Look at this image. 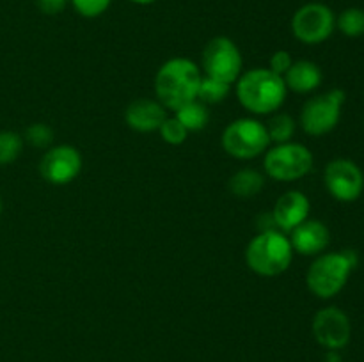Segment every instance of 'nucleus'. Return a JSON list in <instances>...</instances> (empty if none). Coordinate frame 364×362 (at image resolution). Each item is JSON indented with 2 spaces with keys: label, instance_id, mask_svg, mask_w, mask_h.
<instances>
[{
  "label": "nucleus",
  "instance_id": "5701e85b",
  "mask_svg": "<svg viewBox=\"0 0 364 362\" xmlns=\"http://www.w3.org/2000/svg\"><path fill=\"white\" fill-rule=\"evenodd\" d=\"M159 131L160 135H162L164 141H166L167 144L173 146L183 144L185 138H187L188 135V131L185 130V126L176 119V117H167L162 123V126L159 128Z\"/></svg>",
  "mask_w": 364,
  "mask_h": 362
},
{
  "label": "nucleus",
  "instance_id": "dca6fc26",
  "mask_svg": "<svg viewBox=\"0 0 364 362\" xmlns=\"http://www.w3.org/2000/svg\"><path fill=\"white\" fill-rule=\"evenodd\" d=\"M284 75L287 89L295 92H311L322 84V70L311 60H297Z\"/></svg>",
  "mask_w": 364,
  "mask_h": 362
},
{
  "label": "nucleus",
  "instance_id": "f3484780",
  "mask_svg": "<svg viewBox=\"0 0 364 362\" xmlns=\"http://www.w3.org/2000/svg\"><path fill=\"white\" fill-rule=\"evenodd\" d=\"M263 176L258 170L242 169L237 174H233L230 180L231 194L237 197H255L263 188Z\"/></svg>",
  "mask_w": 364,
  "mask_h": 362
},
{
  "label": "nucleus",
  "instance_id": "9b49d317",
  "mask_svg": "<svg viewBox=\"0 0 364 362\" xmlns=\"http://www.w3.org/2000/svg\"><path fill=\"white\" fill-rule=\"evenodd\" d=\"M313 334L322 346L329 350H341L350 341V319L341 309L326 307L313 318Z\"/></svg>",
  "mask_w": 364,
  "mask_h": 362
},
{
  "label": "nucleus",
  "instance_id": "f8f14e48",
  "mask_svg": "<svg viewBox=\"0 0 364 362\" xmlns=\"http://www.w3.org/2000/svg\"><path fill=\"white\" fill-rule=\"evenodd\" d=\"M82 170V156L73 146L52 148L39 163V172L48 183L66 185L73 181Z\"/></svg>",
  "mask_w": 364,
  "mask_h": 362
},
{
  "label": "nucleus",
  "instance_id": "9d476101",
  "mask_svg": "<svg viewBox=\"0 0 364 362\" xmlns=\"http://www.w3.org/2000/svg\"><path fill=\"white\" fill-rule=\"evenodd\" d=\"M323 181L334 199L352 202L361 197L364 190V174L361 167L347 158H336L327 163Z\"/></svg>",
  "mask_w": 364,
  "mask_h": 362
},
{
  "label": "nucleus",
  "instance_id": "4468645a",
  "mask_svg": "<svg viewBox=\"0 0 364 362\" xmlns=\"http://www.w3.org/2000/svg\"><path fill=\"white\" fill-rule=\"evenodd\" d=\"M331 241L327 226L320 220L306 219L290 233V243L294 251L302 256H315L326 251Z\"/></svg>",
  "mask_w": 364,
  "mask_h": 362
},
{
  "label": "nucleus",
  "instance_id": "ddd939ff",
  "mask_svg": "<svg viewBox=\"0 0 364 362\" xmlns=\"http://www.w3.org/2000/svg\"><path fill=\"white\" fill-rule=\"evenodd\" d=\"M309 199L302 192L290 190L277 199L272 209V219L277 229L283 233H291L299 224L304 222L309 216Z\"/></svg>",
  "mask_w": 364,
  "mask_h": 362
},
{
  "label": "nucleus",
  "instance_id": "1a4fd4ad",
  "mask_svg": "<svg viewBox=\"0 0 364 362\" xmlns=\"http://www.w3.org/2000/svg\"><path fill=\"white\" fill-rule=\"evenodd\" d=\"M203 67L206 77L231 85L242 71L240 50L230 38H213L203 50Z\"/></svg>",
  "mask_w": 364,
  "mask_h": 362
},
{
  "label": "nucleus",
  "instance_id": "6e6552de",
  "mask_svg": "<svg viewBox=\"0 0 364 362\" xmlns=\"http://www.w3.org/2000/svg\"><path fill=\"white\" fill-rule=\"evenodd\" d=\"M334 28H336V16L326 4H306L291 18L294 35L304 45L323 43L331 38Z\"/></svg>",
  "mask_w": 364,
  "mask_h": 362
},
{
  "label": "nucleus",
  "instance_id": "bb28decb",
  "mask_svg": "<svg viewBox=\"0 0 364 362\" xmlns=\"http://www.w3.org/2000/svg\"><path fill=\"white\" fill-rule=\"evenodd\" d=\"M38 7L46 14H57L66 7L68 0H36Z\"/></svg>",
  "mask_w": 364,
  "mask_h": 362
},
{
  "label": "nucleus",
  "instance_id": "4be33fe9",
  "mask_svg": "<svg viewBox=\"0 0 364 362\" xmlns=\"http://www.w3.org/2000/svg\"><path fill=\"white\" fill-rule=\"evenodd\" d=\"M228 92H230V84L205 77L201 78V84H199L198 98L201 99V103H219L226 98Z\"/></svg>",
  "mask_w": 364,
  "mask_h": 362
},
{
  "label": "nucleus",
  "instance_id": "7ed1b4c3",
  "mask_svg": "<svg viewBox=\"0 0 364 362\" xmlns=\"http://www.w3.org/2000/svg\"><path fill=\"white\" fill-rule=\"evenodd\" d=\"M291 258H294V247L290 243V238H287L277 229L262 231L258 236L249 241L245 248L247 266L263 277L283 273L290 266Z\"/></svg>",
  "mask_w": 364,
  "mask_h": 362
},
{
  "label": "nucleus",
  "instance_id": "b1692460",
  "mask_svg": "<svg viewBox=\"0 0 364 362\" xmlns=\"http://www.w3.org/2000/svg\"><path fill=\"white\" fill-rule=\"evenodd\" d=\"M53 138V131L48 124H43V123H36L31 124L25 131V141L28 144H32L34 148H45L52 142Z\"/></svg>",
  "mask_w": 364,
  "mask_h": 362
},
{
  "label": "nucleus",
  "instance_id": "c85d7f7f",
  "mask_svg": "<svg viewBox=\"0 0 364 362\" xmlns=\"http://www.w3.org/2000/svg\"><path fill=\"white\" fill-rule=\"evenodd\" d=\"M0 213H2V199H0Z\"/></svg>",
  "mask_w": 364,
  "mask_h": 362
},
{
  "label": "nucleus",
  "instance_id": "6ab92c4d",
  "mask_svg": "<svg viewBox=\"0 0 364 362\" xmlns=\"http://www.w3.org/2000/svg\"><path fill=\"white\" fill-rule=\"evenodd\" d=\"M336 27L348 38L364 35V9L348 7L336 18Z\"/></svg>",
  "mask_w": 364,
  "mask_h": 362
},
{
  "label": "nucleus",
  "instance_id": "423d86ee",
  "mask_svg": "<svg viewBox=\"0 0 364 362\" xmlns=\"http://www.w3.org/2000/svg\"><path fill=\"white\" fill-rule=\"evenodd\" d=\"M343 103L345 92L341 89H333V91L308 99L301 112L302 130L315 137L333 131L340 123Z\"/></svg>",
  "mask_w": 364,
  "mask_h": 362
},
{
  "label": "nucleus",
  "instance_id": "393cba45",
  "mask_svg": "<svg viewBox=\"0 0 364 362\" xmlns=\"http://www.w3.org/2000/svg\"><path fill=\"white\" fill-rule=\"evenodd\" d=\"M112 0H71L78 14L85 18H96L109 9Z\"/></svg>",
  "mask_w": 364,
  "mask_h": 362
},
{
  "label": "nucleus",
  "instance_id": "cd10ccee",
  "mask_svg": "<svg viewBox=\"0 0 364 362\" xmlns=\"http://www.w3.org/2000/svg\"><path fill=\"white\" fill-rule=\"evenodd\" d=\"M130 2L141 4V6H146V4H153V2H156V0H130Z\"/></svg>",
  "mask_w": 364,
  "mask_h": 362
},
{
  "label": "nucleus",
  "instance_id": "aec40b11",
  "mask_svg": "<svg viewBox=\"0 0 364 362\" xmlns=\"http://www.w3.org/2000/svg\"><path fill=\"white\" fill-rule=\"evenodd\" d=\"M265 128L269 131L270 141L277 142V144H284V142H290V138L294 137L295 121L288 114H277L269 121Z\"/></svg>",
  "mask_w": 364,
  "mask_h": 362
},
{
  "label": "nucleus",
  "instance_id": "2eb2a0df",
  "mask_svg": "<svg viewBox=\"0 0 364 362\" xmlns=\"http://www.w3.org/2000/svg\"><path fill=\"white\" fill-rule=\"evenodd\" d=\"M124 119L132 130L149 133V131L159 130L164 121L167 119L166 106L153 99H135L124 110Z\"/></svg>",
  "mask_w": 364,
  "mask_h": 362
},
{
  "label": "nucleus",
  "instance_id": "0eeeda50",
  "mask_svg": "<svg viewBox=\"0 0 364 362\" xmlns=\"http://www.w3.org/2000/svg\"><path fill=\"white\" fill-rule=\"evenodd\" d=\"M263 163L272 180L295 181L304 177L313 169V153L302 144L284 142L270 149Z\"/></svg>",
  "mask_w": 364,
  "mask_h": 362
},
{
  "label": "nucleus",
  "instance_id": "412c9836",
  "mask_svg": "<svg viewBox=\"0 0 364 362\" xmlns=\"http://www.w3.org/2000/svg\"><path fill=\"white\" fill-rule=\"evenodd\" d=\"M23 138L16 131H0V165L13 163L20 156Z\"/></svg>",
  "mask_w": 364,
  "mask_h": 362
},
{
  "label": "nucleus",
  "instance_id": "a878e982",
  "mask_svg": "<svg viewBox=\"0 0 364 362\" xmlns=\"http://www.w3.org/2000/svg\"><path fill=\"white\" fill-rule=\"evenodd\" d=\"M291 64H294L291 55L288 52H284V50L276 52L270 57V71H274V73L279 75V77H283V75L290 70Z\"/></svg>",
  "mask_w": 364,
  "mask_h": 362
},
{
  "label": "nucleus",
  "instance_id": "f03ea898",
  "mask_svg": "<svg viewBox=\"0 0 364 362\" xmlns=\"http://www.w3.org/2000/svg\"><path fill=\"white\" fill-rule=\"evenodd\" d=\"M238 102L252 114L276 112L287 99L283 77L265 67H256L242 75L237 85Z\"/></svg>",
  "mask_w": 364,
  "mask_h": 362
},
{
  "label": "nucleus",
  "instance_id": "a211bd4d",
  "mask_svg": "<svg viewBox=\"0 0 364 362\" xmlns=\"http://www.w3.org/2000/svg\"><path fill=\"white\" fill-rule=\"evenodd\" d=\"M176 119L180 121L187 131H199L206 126L210 119V114L206 110L205 103L191 102L176 110Z\"/></svg>",
  "mask_w": 364,
  "mask_h": 362
},
{
  "label": "nucleus",
  "instance_id": "39448f33",
  "mask_svg": "<svg viewBox=\"0 0 364 362\" xmlns=\"http://www.w3.org/2000/svg\"><path fill=\"white\" fill-rule=\"evenodd\" d=\"M270 144L265 124L256 119H237L228 124L223 133V148L230 156L238 160H251L262 155Z\"/></svg>",
  "mask_w": 364,
  "mask_h": 362
},
{
  "label": "nucleus",
  "instance_id": "f257e3e1",
  "mask_svg": "<svg viewBox=\"0 0 364 362\" xmlns=\"http://www.w3.org/2000/svg\"><path fill=\"white\" fill-rule=\"evenodd\" d=\"M201 78V71L191 59H171L164 62L156 73V96L166 109L176 112L183 105L198 99Z\"/></svg>",
  "mask_w": 364,
  "mask_h": 362
},
{
  "label": "nucleus",
  "instance_id": "20e7f679",
  "mask_svg": "<svg viewBox=\"0 0 364 362\" xmlns=\"http://www.w3.org/2000/svg\"><path fill=\"white\" fill-rule=\"evenodd\" d=\"M355 265H358V254L354 251L322 254L309 266L306 275L308 287L318 298H333L343 290Z\"/></svg>",
  "mask_w": 364,
  "mask_h": 362
}]
</instances>
